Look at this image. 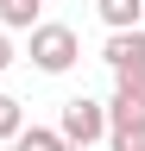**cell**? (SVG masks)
Segmentation results:
<instances>
[{
  "mask_svg": "<svg viewBox=\"0 0 145 151\" xmlns=\"http://www.w3.org/2000/svg\"><path fill=\"white\" fill-rule=\"evenodd\" d=\"M63 151H69V145H63Z\"/></svg>",
  "mask_w": 145,
  "mask_h": 151,
  "instance_id": "obj_11",
  "label": "cell"
},
{
  "mask_svg": "<svg viewBox=\"0 0 145 151\" xmlns=\"http://www.w3.org/2000/svg\"><path fill=\"white\" fill-rule=\"evenodd\" d=\"M95 13H101V25H107V32H139L145 0H95Z\"/></svg>",
  "mask_w": 145,
  "mask_h": 151,
  "instance_id": "obj_4",
  "label": "cell"
},
{
  "mask_svg": "<svg viewBox=\"0 0 145 151\" xmlns=\"http://www.w3.org/2000/svg\"><path fill=\"white\" fill-rule=\"evenodd\" d=\"M107 132V107L101 101H88V94H76V101H63V120H57V139L69 145V151H88Z\"/></svg>",
  "mask_w": 145,
  "mask_h": 151,
  "instance_id": "obj_1",
  "label": "cell"
},
{
  "mask_svg": "<svg viewBox=\"0 0 145 151\" xmlns=\"http://www.w3.org/2000/svg\"><path fill=\"white\" fill-rule=\"evenodd\" d=\"M13 63V44H6V32H0V69H6Z\"/></svg>",
  "mask_w": 145,
  "mask_h": 151,
  "instance_id": "obj_9",
  "label": "cell"
},
{
  "mask_svg": "<svg viewBox=\"0 0 145 151\" xmlns=\"http://www.w3.org/2000/svg\"><path fill=\"white\" fill-rule=\"evenodd\" d=\"M101 63L114 69V76H120V69H139V63H145V25H139V32H107Z\"/></svg>",
  "mask_w": 145,
  "mask_h": 151,
  "instance_id": "obj_3",
  "label": "cell"
},
{
  "mask_svg": "<svg viewBox=\"0 0 145 151\" xmlns=\"http://www.w3.org/2000/svg\"><path fill=\"white\" fill-rule=\"evenodd\" d=\"M0 151H13V145H0Z\"/></svg>",
  "mask_w": 145,
  "mask_h": 151,
  "instance_id": "obj_10",
  "label": "cell"
},
{
  "mask_svg": "<svg viewBox=\"0 0 145 151\" xmlns=\"http://www.w3.org/2000/svg\"><path fill=\"white\" fill-rule=\"evenodd\" d=\"M13 151H63V139H57V126H25L13 139Z\"/></svg>",
  "mask_w": 145,
  "mask_h": 151,
  "instance_id": "obj_6",
  "label": "cell"
},
{
  "mask_svg": "<svg viewBox=\"0 0 145 151\" xmlns=\"http://www.w3.org/2000/svg\"><path fill=\"white\" fill-rule=\"evenodd\" d=\"M19 132H25V107L13 101V94H0V145H13Z\"/></svg>",
  "mask_w": 145,
  "mask_h": 151,
  "instance_id": "obj_7",
  "label": "cell"
},
{
  "mask_svg": "<svg viewBox=\"0 0 145 151\" xmlns=\"http://www.w3.org/2000/svg\"><path fill=\"white\" fill-rule=\"evenodd\" d=\"M76 57H82V44H76L69 25H38V32H32V63H38L44 76H69Z\"/></svg>",
  "mask_w": 145,
  "mask_h": 151,
  "instance_id": "obj_2",
  "label": "cell"
},
{
  "mask_svg": "<svg viewBox=\"0 0 145 151\" xmlns=\"http://www.w3.org/2000/svg\"><path fill=\"white\" fill-rule=\"evenodd\" d=\"M38 13H44V0H0V25L6 32H38Z\"/></svg>",
  "mask_w": 145,
  "mask_h": 151,
  "instance_id": "obj_5",
  "label": "cell"
},
{
  "mask_svg": "<svg viewBox=\"0 0 145 151\" xmlns=\"http://www.w3.org/2000/svg\"><path fill=\"white\" fill-rule=\"evenodd\" d=\"M107 139H114V151H145V120H133V126H114Z\"/></svg>",
  "mask_w": 145,
  "mask_h": 151,
  "instance_id": "obj_8",
  "label": "cell"
}]
</instances>
